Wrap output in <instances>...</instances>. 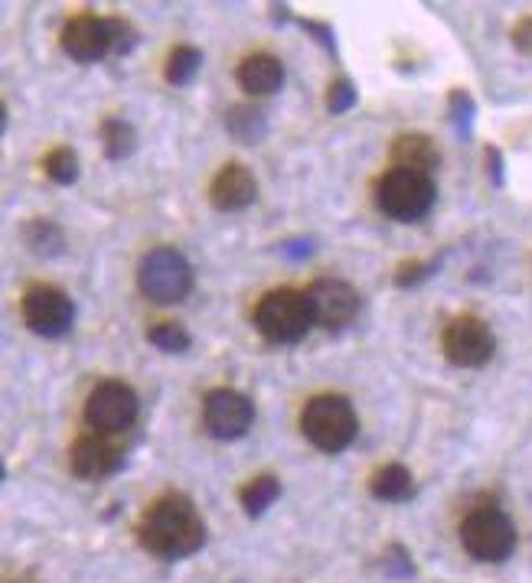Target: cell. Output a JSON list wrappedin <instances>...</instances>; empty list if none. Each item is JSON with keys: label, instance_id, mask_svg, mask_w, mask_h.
<instances>
[{"label": "cell", "instance_id": "6da1fadb", "mask_svg": "<svg viewBox=\"0 0 532 583\" xmlns=\"http://www.w3.org/2000/svg\"><path fill=\"white\" fill-rule=\"evenodd\" d=\"M138 542L161 561H184L206 545V522L193 499L184 492H164L144 509L138 522Z\"/></svg>", "mask_w": 532, "mask_h": 583}, {"label": "cell", "instance_id": "1f68e13d", "mask_svg": "<svg viewBox=\"0 0 532 583\" xmlns=\"http://www.w3.org/2000/svg\"><path fill=\"white\" fill-rule=\"evenodd\" d=\"M513 46L532 59V16L517 20V26H513Z\"/></svg>", "mask_w": 532, "mask_h": 583}, {"label": "cell", "instance_id": "d6a6232c", "mask_svg": "<svg viewBox=\"0 0 532 583\" xmlns=\"http://www.w3.org/2000/svg\"><path fill=\"white\" fill-rule=\"evenodd\" d=\"M484 160H487V177L494 187H504V154L497 147H487L484 151Z\"/></svg>", "mask_w": 532, "mask_h": 583}, {"label": "cell", "instance_id": "277c9868", "mask_svg": "<svg viewBox=\"0 0 532 583\" xmlns=\"http://www.w3.org/2000/svg\"><path fill=\"white\" fill-rule=\"evenodd\" d=\"M461 545L481 564H504L517 551V525L497 505H477L461 522Z\"/></svg>", "mask_w": 532, "mask_h": 583}, {"label": "cell", "instance_id": "f1b7e54d", "mask_svg": "<svg viewBox=\"0 0 532 583\" xmlns=\"http://www.w3.org/2000/svg\"><path fill=\"white\" fill-rule=\"evenodd\" d=\"M435 261H405L395 267V284L399 287H418L422 281H428L435 274Z\"/></svg>", "mask_w": 532, "mask_h": 583}, {"label": "cell", "instance_id": "4dcf8cb0", "mask_svg": "<svg viewBox=\"0 0 532 583\" xmlns=\"http://www.w3.org/2000/svg\"><path fill=\"white\" fill-rule=\"evenodd\" d=\"M314 238H291V241H284L281 245V254L284 258H291V261H304V258H310L314 254Z\"/></svg>", "mask_w": 532, "mask_h": 583}, {"label": "cell", "instance_id": "e0dca14e", "mask_svg": "<svg viewBox=\"0 0 532 583\" xmlns=\"http://www.w3.org/2000/svg\"><path fill=\"white\" fill-rule=\"evenodd\" d=\"M369 492L379 502H409L415 496V479L402 463H386L369 476Z\"/></svg>", "mask_w": 532, "mask_h": 583}, {"label": "cell", "instance_id": "4316f807", "mask_svg": "<svg viewBox=\"0 0 532 583\" xmlns=\"http://www.w3.org/2000/svg\"><path fill=\"white\" fill-rule=\"evenodd\" d=\"M382 571H386V578H395V581H409V578H415L412 555H409L402 545H392V548L382 555Z\"/></svg>", "mask_w": 532, "mask_h": 583}, {"label": "cell", "instance_id": "9c48e42d", "mask_svg": "<svg viewBox=\"0 0 532 583\" xmlns=\"http://www.w3.org/2000/svg\"><path fill=\"white\" fill-rule=\"evenodd\" d=\"M20 310H23V323L36 333V336H46V340H59L72 330L75 323V304L66 290L52 287V284H33L23 300H20Z\"/></svg>", "mask_w": 532, "mask_h": 583}, {"label": "cell", "instance_id": "83f0119b", "mask_svg": "<svg viewBox=\"0 0 532 583\" xmlns=\"http://www.w3.org/2000/svg\"><path fill=\"white\" fill-rule=\"evenodd\" d=\"M353 105H356V88H353V82H350V79L333 82L330 92H327V111H330V115H346Z\"/></svg>", "mask_w": 532, "mask_h": 583}, {"label": "cell", "instance_id": "cb8c5ba5", "mask_svg": "<svg viewBox=\"0 0 532 583\" xmlns=\"http://www.w3.org/2000/svg\"><path fill=\"white\" fill-rule=\"evenodd\" d=\"M43 170H46V177L52 180V183H59V187H72L75 180H79V157H75V151L72 147H52L46 157H43Z\"/></svg>", "mask_w": 532, "mask_h": 583}, {"label": "cell", "instance_id": "603a6c76", "mask_svg": "<svg viewBox=\"0 0 532 583\" xmlns=\"http://www.w3.org/2000/svg\"><path fill=\"white\" fill-rule=\"evenodd\" d=\"M147 343H151L154 349H161V353L180 356V353H187V349L193 346V336H190V330H187L184 323L167 320V323H154V326L147 330Z\"/></svg>", "mask_w": 532, "mask_h": 583}, {"label": "cell", "instance_id": "5bb4252c", "mask_svg": "<svg viewBox=\"0 0 532 583\" xmlns=\"http://www.w3.org/2000/svg\"><path fill=\"white\" fill-rule=\"evenodd\" d=\"M256 199H259V180L246 164H226L210 183V202L220 212H243Z\"/></svg>", "mask_w": 532, "mask_h": 583}, {"label": "cell", "instance_id": "484cf974", "mask_svg": "<svg viewBox=\"0 0 532 583\" xmlns=\"http://www.w3.org/2000/svg\"><path fill=\"white\" fill-rule=\"evenodd\" d=\"M108 29H111V56H128L141 39L134 23L125 16H108Z\"/></svg>", "mask_w": 532, "mask_h": 583}, {"label": "cell", "instance_id": "836d02e7", "mask_svg": "<svg viewBox=\"0 0 532 583\" xmlns=\"http://www.w3.org/2000/svg\"><path fill=\"white\" fill-rule=\"evenodd\" d=\"M7 583H39L33 574H20V578H13V581H7Z\"/></svg>", "mask_w": 532, "mask_h": 583}, {"label": "cell", "instance_id": "30bf717a", "mask_svg": "<svg viewBox=\"0 0 532 583\" xmlns=\"http://www.w3.org/2000/svg\"><path fill=\"white\" fill-rule=\"evenodd\" d=\"M307 304L314 313V326L323 330H346L363 310L359 290L340 277H317L307 287Z\"/></svg>", "mask_w": 532, "mask_h": 583}, {"label": "cell", "instance_id": "3957f363", "mask_svg": "<svg viewBox=\"0 0 532 583\" xmlns=\"http://www.w3.org/2000/svg\"><path fill=\"white\" fill-rule=\"evenodd\" d=\"M373 195H376V205L382 215H389L395 222H422L438 199V187L428 174L389 167L376 180Z\"/></svg>", "mask_w": 532, "mask_h": 583}, {"label": "cell", "instance_id": "8992f818", "mask_svg": "<svg viewBox=\"0 0 532 583\" xmlns=\"http://www.w3.org/2000/svg\"><path fill=\"white\" fill-rule=\"evenodd\" d=\"M138 287L151 304H180L193 290V267L177 248H154L138 264Z\"/></svg>", "mask_w": 532, "mask_h": 583}, {"label": "cell", "instance_id": "8fae6325", "mask_svg": "<svg viewBox=\"0 0 532 583\" xmlns=\"http://www.w3.org/2000/svg\"><path fill=\"white\" fill-rule=\"evenodd\" d=\"M203 424L216 440H239L256 424V404L236 389H213L203 397Z\"/></svg>", "mask_w": 532, "mask_h": 583}, {"label": "cell", "instance_id": "5b68a950", "mask_svg": "<svg viewBox=\"0 0 532 583\" xmlns=\"http://www.w3.org/2000/svg\"><path fill=\"white\" fill-rule=\"evenodd\" d=\"M256 326L274 346H294L307 336V330L314 326V313L307 304V294L281 287V290H268L265 297L256 307Z\"/></svg>", "mask_w": 532, "mask_h": 583}, {"label": "cell", "instance_id": "44dd1931", "mask_svg": "<svg viewBox=\"0 0 532 583\" xmlns=\"http://www.w3.org/2000/svg\"><path fill=\"white\" fill-rule=\"evenodd\" d=\"M102 144L108 160H125L138 151V131L125 118H105L102 121Z\"/></svg>", "mask_w": 532, "mask_h": 583}, {"label": "cell", "instance_id": "d4e9b609", "mask_svg": "<svg viewBox=\"0 0 532 583\" xmlns=\"http://www.w3.org/2000/svg\"><path fill=\"white\" fill-rule=\"evenodd\" d=\"M448 118H451L458 138H471V131H474V118H477V105H474V98H471L468 92L454 88V92H451V102H448Z\"/></svg>", "mask_w": 532, "mask_h": 583}, {"label": "cell", "instance_id": "f546056e", "mask_svg": "<svg viewBox=\"0 0 532 583\" xmlns=\"http://www.w3.org/2000/svg\"><path fill=\"white\" fill-rule=\"evenodd\" d=\"M297 23H300V29L310 33L327 52H336V33H333V26H327V23H320V20H297Z\"/></svg>", "mask_w": 532, "mask_h": 583}, {"label": "cell", "instance_id": "d6986e66", "mask_svg": "<svg viewBox=\"0 0 532 583\" xmlns=\"http://www.w3.org/2000/svg\"><path fill=\"white\" fill-rule=\"evenodd\" d=\"M226 131L239 144H262L268 138V118L256 105H233L226 111Z\"/></svg>", "mask_w": 532, "mask_h": 583}, {"label": "cell", "instance_id": "ba28073f", "mask_svg": "<svg viewBox=\"0 0 532 583\" xmlns=\"http://www.w3.org/2000/svg\"><path fill=\"white\" fill-rule=\"evenodd\" d=\"M441 349H445L448 362L458 369H484L497 353V336L487 326V320H481L474 313H461L445 326Z\"/></svg>", "mask_w": 532, "mask_h": 583}, {"label": "cell", "instance_id": "2e32d148", "mask_svg": "<svg viewBox=\"0 0 532 583\" xmlns=\"http://www.w3.org/2000/svg\"><path fill=\"white\" fill-rule=\"evenodd\" d=\"M239 85L249 95H274L284 85V66L271 52H252L239 62Z\"/></svg>", "mask_w": 532, "mask_h": 583}, {"label": "cell", "instance_id": "4fadbf2b", "mask_svg": "<svg viewBox=\"0 0 532 583\" xmlns=\"http://www.w3.org/2000/svg\"><path fill=\"white\" fill-rule=\"evenodd\" d=\"M62 49L69 59L75 62H98L111 52V29H108V16H95V13H79L62 26Z\"/></svg>", "mask_w": 532, "mask_h": 583}, {"label": "cell", "instance_id": "ffe728a7", "mask_svg": "<svg viewBox=\"0 0 532 583\" xmlns=\"http://www.w3.org/2000/svg\"><path fill=\"white\" fill-rule=\"evenodd\" d=\"M200 69H203V52H200L197 46L180 43V46L170 49L167 66H164V75H167V82H170L174 88H187V85L197 82Z\"/></svg>", "mask_w": 532, "mask_h": 583}, {"label": "cell", "instance_id": "52a82bcc", "mask_svg": "<svg viewBox=\"0 0 532 583\" xmlns=\"http://www.w3.org/2000/svg\"><path fill=\"white\" fill-rule=\"evenodd\" d=\"M138 414H141V401L134 389L115 379L98 382L85 397V424L92 427V433H105V437L125 433L134 427Z\"/></svg>", "mask_w": 532, "mask_h": 583}, {"label": "cell", "instance_id": "7402d4cb", "mask_svg": "<svg viewBox=\"0 0 532 583\" xmlns=\"http://www.w3.org/2000/svg\"><path fill=\"white\" fill-rule=\"evenodd\" d=\"M277 496H281V479L265 473V476H256V479L246 483V489L239 492V502H243L246 515L259 519V515H265L268 509L277 502Z\"/></svg>", "mask_w": 532, "mask_h": 583}, {"label": "cell", "instance_id": "7c38bea8", "mask_svg": "<svg viewBox=\"0 0 532 583\" xmlns=\"http://www.w3.org/2000/svg\"><path fill=\"white\" fill-rule=\"evenodd\" d=\"M121 466H125V450L118 443H111L105 433H82L69 450V469L88 483L108 479Z\"/></svg>", "mask_w": 532, "mask_h": 583}, {"label": "cell", "instance_id": "9a60e30c", "mask_svg": "<svg viewBox=\"0 0 532 583\" xmlns=\"http://www.w3.org/2000/svg\"><path fill=\"white\" fill-rule=\"evenodd\" d=\"M389 157H392V167H402V170H418V174H428L438 170L441 164V151L438 144L428 138V134H399L389 147Z\"/></svg>", "mask_w": 532, "mask_h": 583}, {"label": "cell", "instance_id": "7a4b0ae2", "mask_svg": "<svg viewBox=\"0 0 532 583\" xmlns=\"http://www.w3.org/2000/svg\"><path fill=\"white\" fill-rule=\"evenodd\" d=\"M300 430L320 453L336 456L356 440L359 417H356L350 397H343V394H314L300 411Z\"/></svg>", "mask_w": 532, "mask_h": 583}, {"label": "cell", "instance_id": "ac0fdd59", "mask_svg": "<svg viewBox=\"0 0 532 583\" xmlns=\"http://www.w3.org/2000/svg\"><path fill=\"white\" fill-rule=\"evenodd\" d=\"M20 238L36 258H59L66 251V235L52 218H26Z\"/></svg>", "mask_w": 532, "mask_h": 583}]
</instances>
